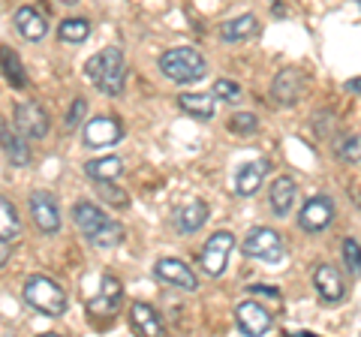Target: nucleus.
I'll return each mask as SVG.
<instances>
[{
  "instance_id": "obj_25",
  "label": "nucleus",
  "mask_w": 361,
  "mask_h": 337,
  "mask_svg": "<svg viewBox=\"0 0 361 337\" xmlns=\"http://www.w3.org/2000/svg\"><path fill=\"white\" fill-rule=\"evenodd\" d=\"M21 235V220L16 205L6 196H0V238L4 241H16Z\"/></svg>"
},
{
  "instance_id": "obj_4",
  "label": "nucleus",
  "mask_w": 361,
  "mask_h": 337,
  "mask_svg": "<svg viewBox=\"0 0 361 337\" xmlns=\"http://www.w3.org/2000/svg\"><path fill=\"white\" fill-rule=\"evenodd\" d=\"M160 73L169 78V82L193 85L208 73V63L196 49H169L160 58Z\"/></svg>"
},
{
  "instance_id": "obj_36",
  "label": "nucleus",
  "mask_w": 361,
  "mask_h": 337,
  "mask_svg": "<svg viewBox=\"0 0 361 337\" xmlns=\"http://www.w3.org/2000/svg\"><path fill=\"white\" fill-rule=\"evenodd\" d=\"M9 262V241L0 238V268H4Z\"/></svg>"
},
{
  "instance_id": "obj_7",
  "label": "nucleus",
  "mask_w": 361,
  "mask_h": 337,
  "mask_svg": "<svg viewBox=\"0 0 361 337\" xmlns=\"http://www.w3.org/2000/svg\"><path fill=\"white\" fill-rule=\"evenodd\" d=\"M307 91V73L298 70V66H289V70H280L271 82V99L277 106H295L298 99Z\"/></svg>"
},
{
  "instance_id": "obj_5",
  "label": "nucleus",
  "mask_w": 361,
  "mask_h": 337,
  "mask_svg": "<svg viewBox=\"0 0 361 337\" xmlns=\"http://www.w3.org/2000/svg\"><path fill=\"white\" fill-rule=\"evenodd\" d=\"M241 250H244V256H250V259H262L268 265H277V262H283V256H286V244L277 229L256 226L247 232Z\"/></svg>"
},
{
  "instance_id": "obj_3",
  "label": "nucleus",
  "mask_w": 361,
  "mask_h": 337,
  "mask_svg": "<svg viewBox=\"0 0 361 337\" xmlns=\"http://www.w3.org/2000/svg\"><path fill=\"white\" fill-rule=\"evenodd\" d=\"M21 295H25V301L33 310L45 313V317H63V313H66V292L54 283L51 277H45V274L27 277Z\"/></svg>"
},
{
  "instance_id": "obj_31",
  "label": "nucleus",
  "mask_w": 361,
  "mask_h": 337,
  "mask_svg": "<svg viewBox=\"0 0 361 337\" xmlns=\"http://www.w3.org/2000/svg\"><path fill=\"white\" fill-rule=\"evenodd\" d=\"M341 250H343V259H346V265H349V271L361 274V247H358V241H355V238H343Z\"/></svg>"
},
{
  "instance_id": "obj_13",
  "label": "nucleus",
  "mask_w": 361,
  "mask_h": 337,
  "mask_svg": "<svg viewBox=\"0 0 361 337\" xmlns=\"http://www.w3.org/2000/svg\"><path fill=\"white\" fill-rule=\"evenodd\" d=\"M0 148H4L6 160L13 166H18V168L30 166V145L25 142V133L18 127H9L4 118H0Z\"/></svg>"
},
{
  "instance_id": "obj_28",
  "label": "nucleus",
  "mask_w": 361,
  "mask_h": 337,
  "mask_svg": "<svg viewBox=\"0 0 361 337\" xmlns=\"http://www.w3.org/2000/svg\"><path fill=\"white\" fill-rule=\"evenodd\" d=\"M334 151H337V160L341 163H349V166H355L361 163V136H346L334 145Z\"/></svg>"
},
{
  "instance_id": "obj_19",
  "label": "nucleus",
  "mask_w": 361,
  "mask_h": 337,
  "mask_svg": "<svg viewBox=\"0 0 361 337\" xmlns=\"http://www.w3.org/2000/svg\"><path fill=\"white\" fill-rule=\"evenodd\" d=\"M130 322H133V329L139 331V334H145V337H160V334H166L160 313H157L151 305H145V301H133Z\"/></svg>"
},
{
  "instance_id": "obj_24",
  "label": "nucleus",
  "mask_w": 361,
  "mask_h": 337,
  "mask_svg": "<svg viewBox=\"0 0 361 337\" xmlns=\"http://www.w3.org/2000/svg\"><path fill=\"white\" fill-rule=\"evenodd\" d=\"M121 172H123L121 157H99V160L85 163V175L90 181H115Z\"/></svg>"
},
{
  "instance_id": "obj_37",
  "label": "nucleus",
  "mask_w": 361,
  "mask_h": 337,
  "mask_svg": "<svg viewBox=\"0 0 361 337\" xmlns=\"http://www.w3.org/2000/svg\"><path fill=\"white\" fill-rule=\"evenodd\" d=\"M61 4H66V6H75V4H78V0H61Z\"/></svg>"
},
{
  "instance_id": "obj_17",
  "label": "nucleus",
  "mask_w": 361,
  "mask_h": 337,
  "mask_svg": "<svg viewBox=\"0 0 361 337\" xmlns=\"http://www.w3.org/2000/svg\"><path fill=\"white\" fill-rule=\"evenodd\" d=\"M313 286L319 292L322 301H341L346 295V283L334 265H319L313 271Z\"/></svg>"
},
{
  "instance_id": "obj_15",
  "label": "nucleus",
  "mask_w": 361,
  "mask_h": 337,
  "mask_svg": "<svg viewBox=\"0 0 361 337\" xmlns=\"http://www.w3.org/2000/svg\"><path fill=\"white\" fill-rule=\"evenodd\" d=\"M121 298H123V286H121V280L118 277H106L103 280V289H99V295L97 298H90L87 301V310L94 313V317H115V310L121 305Z\"/></svg>"
},
{
  "instance_id": "obj_8",
  "label": "nucleus",
  "mask_w": 361,
  "mask_h": 337,
  "mask_svg": "<svg viewBox=\"0 0 361 337\" xmlns=\"http://www.w3.org/2000/svg\"><path fill=\"white\" fill-rule=\"evenodd\" d=\"M27 208H30V217L37 223V229L45 235H54L61 232V205L49 190H37V193L27 196Z\"/></svg>"
},
{
  "instance_id": "obj_27",
  "label": "nucleus",
  "mask_w": 361,
  "mask_h": 337,
  "mask_svg": "<svg viewBox=\"0 0 361 337\" xmlns=\"http://www.w3.org/2000/svg\"><path fill=\"white\" fill-rule=\"evenodd\" d=\"M58 37L63 42H70V46H78V42H85L90 37V21L87 18H66V21H61Z\"/></svg>"
},
{
  "instance_id": "obj_9",
  "label": "nucleus",
  "mask_w": 361,
  "mask_h": 337,
  "mask_svg": "<svg viewBox=\"0 0 361 337\" xmlns=\"http://www.w3.org/2000/svg\"><path fill=\"white\" fill-rule=\"evenodd\" d=\"M82 139L87 148H111V145H118L123 139V127L115 115H99L85 123Z\"/></svg>"
},
{
  "instance_id": "obj_1",
  "label": "nucleus",
  "mask_w": 361,
  "mask_h": 337,
  "mask_svg": "<svg viewBox=\"0 0 361 337\" xmlns=\"http://www.w3.org/2000/svg\"><path fill=\"white\" fill-rule=\"evenodd\" d=\"M73 220H75L78 232H82L94 247H99V250H111V247L123 244V238H127V229H123L118 220L106 217L94 202H75Z\"/></svg>"
},
{
  "instance_id": "obj_20",
  "label": "nucleus",
  "mask_w": 361,
  "mask_h": 337,
  "mask_svg": "<svg viewBox=\"0 0 361 337\" xmlns=\"http://www.w3.org/2000/svg\"><path fill=\"white\" fill-rule=\"evenodd\" d=\"M208 205L205 202H199V199H193V202H187V205H180L178 211H175V229L178 232H196V229H202L208 223Z\"/></svg>"
},
{
  "instance_id": "obj_10",
  "label": "nucleus",
  "mask_w": 361,
  "mask_h": 337,
  "mask_svg": "<svg viewBox=\"0 0 361 337\" xmlns=\"http://www.w3.org/2000/svg\"><path fill=\"white\" fill-rule=\"evenodd\" d=\"M331 220H334V202L329 196H313L304 202L298 214V226L304 232H322L331 226Z\"/></svg>"
},
{
  "instance_id": "obj_32",
  "label": "nucleus",
  "mask_w": 361,
  "mask_h": 337,
  "mask_svg": "<svg viewBox=\"0 0 361 337\" xmlns=\"http://www.w3.org/2000/svg\"><path fill=\"white\" fill-rule=\"evenodd\" d=\"M229 130L232 133H256L259 121H256V115H250V111H238V115L229 118Z\"/></svg>"
},
{
  "instance_id": "obj_2",
  "label": "nucleus",
  "mask_w": 361,
  "mask_h": 337,
  "mask_svg": "<svg viewBox=\"0 0 361 337\" xmlns=\"http://www.w3.org/2000/svg\"><path fill=\"white\" fill-rule=\"evenodd\" d=\"M85 73L103 94H109V97L123 94V85H127V63H123L121 49H103L99 54H94V58L85 63Z\"/></svg>"
},
{
  "instance_id": "obj_29",
  "label": "nucleus",
  "mask_w": 361,
  "mask_h": 337,
  "mask_svg": "<svg viewBox=\"0 0 361 337\" xmlns=\"http://www.w3.org/2000/svg\"><path fill=\"white\" fill-rule=\"evenodd\" d=\"M97 184H99V190H97V193H99V199H103V202H109L111 208H127V205H130V196L123 193L121 187H115L111 181H97Z\"/></svg>"
},
{
  "instance_id": "obj_21",
  "label": "nucleus",
  "mask_w": 361,
  "mask_h": 337,
  "mask_svg": "<svg viewBox=\"0 0 361 337\" xmlns=\"http://www.w3.org/2000/svg\"><path fill=\"white\" fill-rule=\"evenodd\" d=\"M16 27H18V33L25 39L39 42L45 33H49V21H45L42 13H37L33 6H21L18 13H16Z\"/></svg>"
},
{
  "instance_id": "obj_6",
  "label": "nucleus",
  "mask_w": 361,
  "mask_h": 337,
  "mask_svg": "<svg viewBox=\"0 0 361 337\" xmlns=\"http://www.w3.org/2000/svg\"><path fill=\"white\" fill-rule=\"evenodd\" d=\"M235 250V235L232 232H214L205 241V250H202V271L208 277H220L229 265V256Z\"/></svg>"
},
{
  "instance_id": "obj_33",
  "label": "nucleus",
  "mask_w": 361,
  "mask_h": 337,
  "mask_svg": "<svg viewBox=\"0 0 361 337\" xmlns=\"http://www.w3.org/2000/svg\"><path fill=\"white\" fill-rule=\"evenodd\" d=\"M250 289V298H265L271 307H280L283 305V298H280V292L274 286H265V283H259V286H247Z\"/></svg>"
},
{
  "instance_id": "obj_35",
  "label": "nucleus",
  "mask_w": 361,
  "mask_h": 337,
  "mask_svg": "<svg viewBox=\"0 0 361 337\" xmlns=\"http://www.w3.org/2000/svg\"><path fill=\"white\" fill-rule=\"evenodd\" d=\"M343 87H346V94H355V97H361V78H349V82H346Z\"/></svg>"
},
{
  "instance_id": "obj_16",
  "label": "nucleus",
  "mask_w": 361,
  "mask_h": 337,
  "mask_svg": "<svg viewBox=\"0 0 361 337\" xmlns=\"http://www.w3.org/2000/svg\"><path fill=\"white\" fill-rule=\"evenodd\" d=\"M295 196H298V187L292 181L289 175H280L271 181V190H268V205L274 211L277 217H286L292 205H295Z\"/></svg>"
},
{
  "instance_id": "obj_11",
  "label": "nucleus",
  "mask_w": 361,
  "mask_h": 337,
  "mask_svg": "<svg viewBox=\"0 0 361 337\" xmlns=\"http://www.w3.org/2000/svg\"><path fill=\"white\" fill-rule=\"evenodd\" d=\"M16 127L25 133V139L39 142L49 136V115L39 103H18L16 106Z\"/></svg>"
},
{
  "instance_id": "obj_30",
  "label": "nucleus",
  "mask_w": 361,
  "mask_h": 337,
  "mask_svg": "<svg viewBox=\"0 0 361 337\" xmlns=\"http://www.w3.org/2000/svg\"><path fill=\"white\" fill-rule=\"evenodd\" d=\"M211 94L217 99H223V103H238V99H241V85L229 82V78H217L214 87H211Z\"/></svg>"
},
{
  "instance_id": "obj_14",
  "label": "nucleus",
  "mask_w": 361,
  "mask_h": 337,
  "mask_svg": "<svg viewBox=\"0 0 361 337\" xmlns=\"http://www.w3.org/2000/svg\"><path fill=\"white\" fill-rule=\"evenodd\" d=\"M235 319H238L244 334H268V329H271V313H268V307L259 305L256 298L241 301L238 310H235Z\"/></svg>"
},
{
  "instance_id": "obj_22",
  "label": "nucleus",
  "mask_w": 361,
  "mask_h": 337,
  "mask_svg": "<svg viewBox=\"0 0 361 337\" xmlns=\"http://www.w3.org/2000/svg\"><path fill=\"white\" fill-rule=\"evenodd\" d=\"M178 106H180V111H187L190 118L211 121L214 118V109H217V97H214V94H180L178 97Z\"/></svg>"
},
{
  "instance_id": "obj_34",
  "label": "nucleus",
  "mask_w": 361,
  "mask_h": 337,
  "mask_svg": "<svg viewBox=\"0 0 361 337\" xmlns=\"http://www.w3.org/2000/svg\"><path fill=\"white\" fill-rule=\"evenodd\" d=\"M85 115H87V99H85V97L73 99V106H70V115H66V130H75L78 123L85 121Z\"/></svg>"
},
{
  "instance_id": "obj_12",
  "label": "nucleus",
  "mask_w": 361,
  "mask_h": 337,
  "mask_svg": "<svg viewBox=\"0 0 361 337\" xmlns=\"http://www.w3.org/2000/svg\"><path fill=\"white\" fill-rule=\"evenodd\" d=\"M154 277L163 280V283H169V286H175V289H184V292L199 289L196 274L190 271V265L180 262V259H160L154 265Z\"/></svg>"
},
{
  "instance_id": "obj_18",
  "label": "nucleus",
  "mask_w": 361,
  "mask_h": 337,
  "mask_svg": "<svg viewBox=\"0 0 361 337\" xmlns=\"http://www.w3.org/2000/svg\"><path fill=\"white\" fill-rule=\"evenodd\" d=\"M265 172H268L265 160L244 163L238 172H235V193H238L241 199H250L253 193H259V187H262V181H265Z\"/></svg>"
},
{
  "instance_id": "obj_26",
  "label": "nucleus",
  "mask_w": 361,
  "mask_h": 337,
  "mask_svg": "<svg viewBox=\"0 0 361 337\" xmlns=\"http://www.w3.org/2000/svg\"><path fill=\"white\" fill-rule=\"evenodd\" d=\"M0 70H4V78L13 87H25L27 85V75L25 70H21V61H18V54L13 49H0Z\"/></svg>"
},
{
  "instance_id": "obj_23",
  "label": "nucleus",
  "mask_w": 361,
  "mask_h": 337,
  "mask_svg": "<svg viewBox=\"0 0 361 337\" xmlns=\"http://www.w3.org/2000/svg\"><path fill=\"white\" fill-rule=\"evenodd\" d=\"M256 33H259V18L247 13V16L226 21V25L220 27V39L223 42H244V39H253Z\"/></svg>"
}]
</instances>
